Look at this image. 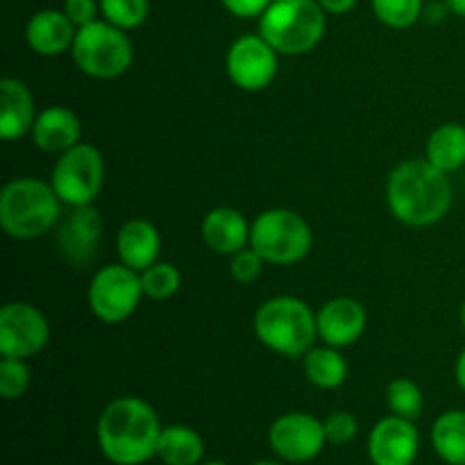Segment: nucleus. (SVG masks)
I'll use <instances>...</instances> for the list:
<instances>
[{
    "label": "nucleus",
    "instance_id": "nucleus-1",
    "mask_svg": "<svg viewBox=\"0 0 465 465\" xmlns=\"http://www.w3.org/2000/svg\"><path fill=\"white\" fill-rule=\"evenodd\" d=\"M452 182L448 173L427 159H409L391 171L386 182L389 209L400 223L430 227L452 207Z\"/></svg>",
    "mask_w": 465,
    "mask_h": 465
},
{
    "label": "nucleus",
    "instance_id": "nucleus-2",
    "mask_svg": "<svg viewBox=\"0 0 465 465\" xmlns=\"http://www.w3.org/2000/svg\"><path fill=\"white\" fill-rule=\"evenodd\" d=\"M162 422L145 400L125 395L103 409L98 420V445L116 465H141L157 457Z\"/></svg>",
    "mask_w": 465,
    "mask_h": 465
},
{
    "label": "nucleus",
    "instance_id": "nucleus-3",
    "mask_svg": "<svg viewBox=\"0 0 465 465\" xmlns=\"http://www.w3.org/2000/svg\"><path fill=\"white\" fill-rule=\"evenodd\" d=\"M62 216V200L50 182L18 177L0 193V225L12 239L30 241L53 230Z\"/></svg>",
    "mask_w": 465,
    "mask_h": 465
},
{
    "label": "nucleus",
    "instance_id": "nucleus-4",
    "mask_svg": "<svg viewBox=\"0 0 465 465\" xmlns=\"http://www.w3.org/2000/svg\"><path fill=\"white\" fill-rule=\"evenodd\" d=\"M254 334L268 350L284 357H304L318 336L316 313L293 295L266 300L254 313Z\"/></svg>",
    "mask_w": 465,
    "mask_h": 465
},
{
    "label": "nucleus",
    "instance_id": "nucleus-5",
    "mask_svg": "<svg viewBox=\"0 0 465 465\" xmlns=\"http://www.w3.org/2000/svg\"><path fill=\"white\" fill-rule=\"evenodd\" d=\"M325 14L318 0H272L259 16V35L280 54H307L325 36Z\"/></svg>",
    "mask_w": 465,
    "mask_h": 465
},
{
    "label": "nucleus",
    "instance_id": "nucleus-6",
    "mask_svg": "<svg viewBox=\"0 0 465 465\" xmlns=\"http://www.w3.org/2000/svg\"><path fill=\"white\" fill-rule=\"evenodd\" d=\"M313 234L309 223L291 209H266L250 225V248L266 263L291 266L312 252Z\"/></svg>",
    "mask_w": 465,
    "mask_h": 465
},
{
    "label": "nucleus",
    "instance_id": "nucleus-7",
    "mask_svg": "<svg viewBox=\"0 0 465 465\" xmlns=\"http://www.w3.org/2000/svg\"><path fill=\"white\" fill-rule=\"evenodd\" d=\"M71 54L84 75L95 80H114L132 66L134 48L125 30L109 21H94L77 27Z\"/></svg>",
    "mask_w": 465,
    "mask_h": 465
},
{
    "label": "nucleus",
    "instance_id": "nucleus-8",
    "mask_svg": "<svg viewBox=\"0 0 465 465\" xmlns=\"http://www.w3.org/2000/svg\"><path fill=\"white\" fill-rule=\"evenodd\" d=\"M50 184L68 207L94 204L104 184V159L100 150L91 143H77L59 154Z\"/></svg>",
    "mask_w": 465,
    "mask_h": 465
},
{
    "label": "nucleus",
    "instance_id": "nucleus-9",
    "mask_svg": "<svg viewBox=\"0 0 465 465\" xmlns=\"http://www.w3.org/2000/svg\"><path fill=\"white\" fill-rule=\"evenodd\" d=\"M143 298L141 272L125 263H112L100 268L89 286V309L98 321L118 325L127 321Z\"/></svg>",
    "mask_w": 465,
    "mask_h": 465
},
{
    "label": "nucleus",
    "instance_id": "nucleus-10",
    "mask_svg": "<svg viewBox=\"0 0 465 465\" xmlns=\"http://www.w3.org/2000/svg\"><path fill=\"white\" fill-rule=\"evenodd\" d=\"M50 341V325L44 313L27 302H9L0 309V354L30 359Z\"/></svg>",
    "mask_w": 465,
    "mask_h": 465
},
{
    "label": "nucleus",
    "instance_id": "nucleus-11",
    "mask_svg": "<svg viewBox=\"0 0 465 465\" xmlns=\"http://www.w3.org/2000/svg\"><path fill=\"white\" fill-rule=\"evenodd\" d=\"M277 54L262 35L239 36L227 50V77L241 91H263L277 75Z\"/></svg>",
    "mask_w": 465,
    "mask_h": 465
},
{
    "label": "nucleus",
    "instance_id": "nucleus-12",
    "mask_svg": "<svg viewBox=\"0 0 465 465\" xmlns=\"http://www.w3.org/2000/svg\"><path fill=\"white\" fill-rule=\"evenodd\" d=\"M272 452L289 463L313 461L327 443L325 425L316 416L293 411L277 418L268 431Z\"/></svg>",
    "mask_w": 465,
    "mask_h": 465
},
{
    "label": "nucleus",
    "instance_id": "nucleus-13",
    "mask_svg": "<svg viewBox=\"0 0 465 465\" xmlns=\"http://www.w3.org/2000/svg\"><path fill=\"white\" fill-rule=\"evenodd\" d=\"M103 239V216L94 204L71 207L59 221L57 248L71 266L84 268L95 259Z\"/></svg>",
    "mask_w": 465,
    "mask_h": 465
},
{
    "label": "nucleus",
    "instance_id": "nucleus-14",
    "mask_svg": "<svg viewBox=\"0 0 465 465\" xmlns=\"http://www.w3.org/2000/svg\"><path fill=\"white\" fill-rule=\"evenodd\" d=\"M418 450H420V436L413 420L393 413L381 418L368 436V454L372 465H413Z\"/></svg>",
    "mask_w": 465,
    "mask_h": 465
},
{
    "label": "nucleus",
    "instance_id": "nucleus-15",
    "mask_svg": "<svg viewBox=\"0 0 465 465\" xmlns=\"http://www.w3.org/2000/svg\"><path fill=\"white\" fill-rule=\"evenodd\" d=\"M318 339L331 348H350L366 331V309L354 298H334L316 313Z\"/></svg>",
    "mask_w": 465,
    "mask_h": 465
},
{
    "label": "nucleus",
    "instance_id": "nucleus-16",
    "mask_svg": "<svg viewBox=\"0 0 465 465\" xmlns=\"http://www.w3.org/2000/svg\"><path fill=\"white\" fill-rule=\"evenodd\" d=\"M32 141L39 150L48 154H64L73 145L80 143L82 125L80 118L73 109L54 104L36 114V121L32 125Z\"/></svg>",
    "mask_w": 465,
    "mask_h": 465
},
{
    "label": "nucleus",
    "instance_id": "nucleus-17",
    "mask_svg": "<svg viewBox=\"0 0 465 465\" xmlns=\"http://www.w3.org/2000/svg\"><path fill=\"white\" fill-rule=\"evenodd\" d=\"M77 27L73 25L71 18L64 14V9H41L27 21L25 39L27 45L36 54L44 57H57L73 48Z\"/></svg>",
    "mask_w": 465,
    "mask_h": 465
},
{
    "label": "nucleus",
    "instance_id": "nucleus-18",
    "mask_svg": "<svg viewBox=\"0 0 465 465\" xmlns=\"http://www.w3.org/2000/svg\"><path fill=\"white\" fill-rule=\"evenodd\" d=\"M203 234L204 243L218 254H232L241 252L250 245V225L243 218L239 209L232 207H216L204 216L203 221Z\"/></svg>",
    "mask_w": 465,
    "mask_h": 465
},
{
    "label": "nucleus",
    "instance_id": "nucleus-19",
    "mask_svg": "<svg viewBox=\"0 0 465 465\" xmlns=\"http://www.w3.org/2000/svg\"><path fill=\"white\" fill-rule=\"evenodd\" d=\"M36 121L35 100L30 89L16 77H5L0 82V136L14 141L32 132Z\"/></svg>",
    "mask_w": 465,
    "mask_h": 465
},
{
    "label": "nucleus",
    "instance_id": "nucleus-20",
    "mask_svg": "<svg viewBox=\"0 0 465 465\" xmlns=\"http://www.w3.org/2000/svg\"><path fill=\"white\" fill-rule=\"evenodd\" d=\"M116 250L118 257H121V263L130 266L132 271L143 272L145 268L159 262L162 236H159L157 227L153 223L143 221V218H134V221H127L118 230Z\"/></svg>",
    "mask_w": 465,
    "mask_h": 465
},
{
    "label": "nucleus",
    "instance_id": "nucleus-21",
    "mask_svg": "<svg viewBox=\"0 0 465 465\" xmlns=\"http://www.w3.org/2000/svg\"><path fill=\"white\" fill-rule=\"evenodd\" d=\"M157 457L166 465H200L204 457V440L186 425H168L162 430Z\"/></svg>",
    "mask_w": 465,
    "mask_h": 465
},
{
    "label": "nucleus",
    "instance_id": "nucleus-22",
    "mask_svg": "<svg viewBox=\"0 0 465 465\" xmlns=\"http://www.w3.org/2000/svg\"><path fill=\"white\" fill-rule=\"evenodd\" d=\"M427 162L443 173L459 171L465 163V127L459 123L436 127L427 141Z\"/></svg>",
    "mask_w": 465,
    "mask_h": 465
},
{
    "label": "nucleus",
    "instance_id": "nucleus-23",
    "mask_svg": "<svg viewBox=\"0 0 465 465\" xmlns=\"http://www.w3.org/2000/svg\"><path fill=\"white\" fill-rule=\"evenodd\" d=\"M304 375L313 386L322 391H334L348 380V361L339 348H312L304 354Z\"/></svg>",
    "mask_w": 465,
    "mask_h": 465
},
{
    "label": "nucleus",
    "instance_id": "nucleus-24",
    "mask_svg": "<svg viewBox=\"0 0 465 465\" xmlns=\"http://www.w3.org/2000/svg\"><path fill=\"white\" fill-rule=\"evenodd\" d=\"M431 445L450 465H465V411H445L431 427Z\"/></svg>",
    "mask_w": 465,
    "mask_h": 465
},
{
    "label": "nucleus",
    "instance_id": "nucleus-25",
    "mask_svg": "<svg viewBox=\"0 0 465 465\" xmlns=\"http://www.w3.org/2000/svg\"><path fill=\"white\" fill-rule=\"evenodd\" d=\"M386 404L391 413L407 420H416L422 413V391L409 377H398L386 386Z\"/></svg>",
    "mask_w": 465,
    "mask_h": 465
},
{
    "label": "nucleus",
    "instance_id": "nucleus-26",
    "mask_svg": "<svg viewBox=\"0 0 465 465\" xmlns=\"http://www.w3.org/2000/svg\"><path fill=\"white\" fill-rule=\"evenodd\" d=\"M143 295L150 300H168L180 291L182 275L177 266L168 262H154L153 266L141 272Z\"/></svg>",
    "mask_w": 465,
    "mask_h": 465
},
{
    "label": "nucleus",
    "instance_id": "nucleus-27",
    "mask_svg": "<svg viewBox=\"0 0 465 465\" xmlns=\"http://www.w3.org/2000/svg\"><path fill=\"white\" fill-rule=\"evenodd\" d=\"M372 12L384 25L395 30H407L418 18H422V0H371Z\"/></svg>",
    "mask_w": 465,
    "mask_h": 465
},
{
    "label": "nucleus",
    "instance_id": "nucleus-28",
    "mask_svg": "<svg viewBox=\"0 0 465 465\" xmlns=\"http://www.w3.org/2000/svg\"><path fill=\"white\" fill-rule=\"evenodd\" d=\"M104 21L121 30H134L148 18L150 0H98Z\"/></svg>",
    "mask_w": 465,
    "mask_h": 465
},
{
    "label": "nucleus",
    "instance_id": "nucleus-29",
    "mask_svg": "<svg viewBox=\"0 0 465 465\" xmlns=\"http://www.w3.org/2000/svg\"><path fill=\"white\" fill-rule=\"evenodd\" d=\"M30 386V368L25 366V359L3 357L0 361V395L5 400H18L25 395Z\"/></svg>",
    "mask_w": 465,
    "mask_h": 465
},
{
    "label": "nucleus",
    "instance_id": "nucleus-30",
    "mask_svg": "<svg viewBox=\"0 0 465 465\" xmlns=\"http://www.w3.org/2000/svg\"><path fill=\"white\" fill-rule=\"evenodd\" d=\"M263 259L254 252L252 248H243L241 252L232 254V262H230V272L239 284H252L262 277L263 271Z\"/></svg>",
    "mask_w": 465,
    "mask_h": 465
},
{
    "label": "nucleus",
    "instance_id": "nucleus-31",
    "mask_svg": "<svg viewBox=\"0 0 465 465\" xmlns=\"http://www.w3.org/2000/svg\"><path fill=\"white\" fill-rule=\"evenodd\" d=\"M325 425V436L330 443L334 445H345L350 440H354V436L359 434V422L352 413L348 411H334L322 420Z\"/></svg>",
    "mask_w": 465,
    "mask_h": 465
},
{
    "label": "nucleus",
    "instance_id": "nucleus-32",
    "mask_svg": "<svg viewBox=\"0 0 465 465\" xmlns=\"http://www.w3.org/2000/svg\"><path fill=\"white\" fill-rule=\"evenodd\" d=\"M100 3L98 0H64V14L73 21V25L82 27L98 21Z\"/></svg>",
    "mask_w": 465,
    "mask_h": 465
},
{
    "label": "nucleus",
    "instance_id": "nucleus-33",
    "mask_svg": "<svg viewBox=\"0 0 465 465\" xmlns=\"http://www.w3.org/2000/svg\"><path fill=\"white\" fill-rule=\"evenodd\" d=\"M223 7L236 18H259L272 0H221Z\"/></svg>",
    "mask_w": 465,
    "mask_h": 465
},
{
    "label": "nucleus",
    "instance_id": "nucleus-34",
    "mask_svg": "<svg viewBox=\"0 0 465 465\" xmlns=\"http://www.w3.org/2000/svg\"><path fill=\"white\" fill-rule=\"evenodd\" d=\"M448 14H450V7L445 0L443 3H430L425 5V9H422V16H425L430 23H440Z\"/></svg>",
    "mask_w": 465,
    "mask_h": 465
},
{
    "label": "nucleus",
    "instance_id": "nucleus-35",
    "mask_svg": "<svg viewBox=\"0 0 465 465\" xmlns=\"http://www.w3.org/2000/svg\"><path fill=\"white\" fill-rule=\"evenodd\" d=\"M318 3L327 14H348L350 9H354L357 0H318Z\"/></svg>",
    "mask_w": 465,
    "mask_h": 465
},
{
    "label": "nucleus",
    "instance_id": "nucleus-36",
    "mask_svg": "<svg viewBox=\"0 0 465 465\" xmlns=\"http://www.w3.org/2000/svg\"><path fill=\"white\" fill-rule=\"evenodd\" d=\"M454 377H457V384L465 391V350L461 354H459L457 368H454Z\"/></svg>",
    "mask_w": 465,
    "mask_h": 465
},
{
    "label": "nucleus",
    "instance_id": "nucleus-37",
    "mask_svg": "<svg viewBox=\"0 0 465 465\" xmlns=\"http://www.w3.org/2000/svg\"><path fill=\"white\" fill-rule=\"evenodd\" d=\"M445 3H448L450 12L457 14V16L465 18V0H445Z\"/></svg>",
    "mask_w": 465,
    "mask_h": 465
},
{
    "label": "nucleus",
    "instance_id": "nucleus-38",
    "mask_svg": "<svg viewBox=\"0 0 465 465\" xmlns=\"http://www.w3.org/2000/svg\"><path fill=\"white\" fill-rule=\"evenodd\" d=\"M254 465H284V463H277V461H257Z\"/></svg>",
    "mask_w": 465,
    "mask_h": 465
},
{
    "label": "nucleus",
    "instance_id": "nucleus-39",
    "mask_svg": "<svg viewBox=\"0 0 465 465\" xmlns=\"http://www.w3.org/2000/svg\"><path fill=\"white\" fill-rule=\"evenodd\" d=\"M461 325H463V330H465V302L461 304Z\"/></svg>",
    "mask_w": 465,
    "mask_h": 465
},
{
    "label": "nucleus",
    "instance_id": "nucleus-40",
    "mask_svg": "<svg viewBox=\"0 0 465 465\" xmlns=\"http://www.w3.org/2000/svg\"><path fill=\"white\" fill-rule=\"evenodd\" d=\"M203 465H230V463H225V461H209V463H203Z\"/></svg>",
    "mask_w": 465,
    "mask_h": 465
}]
</instances>
